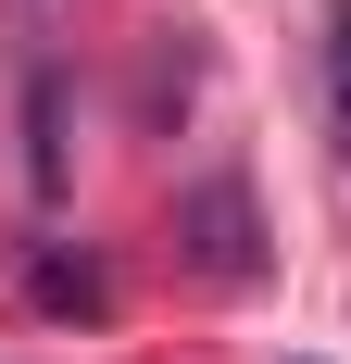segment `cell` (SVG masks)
Returning <instances> with one entry per match:
<instances>
[{
	"label": "cell",
	"mask_w": 351,
	"mask_h": 364,
	"mask_svg": "<svg viewBox=\"0 0 351 364\" xmlns=\"http://www.w3.org/2000/svg\"><path fill=\"white\" fill-rule=\"evenodd\" d=\"M188 226H201V264H213V277H251V214H239V188H201Z\"/></svg>",
	"instance_id": "1"
},
{
	"label": "cell",
	"mask_w": 351,
	"mask_h": 364,
	"mask_svg": "<svg viewBox=\"0 0 351 364\" xmlns=\"http://www.w3.org/2000/svg\"><path fill=\"white\" fill-rule=\"evenodd\" d=\"M339 139H351V88H339Z\"/></svg>",
	"instance_id": "2"
}]
</instances>
